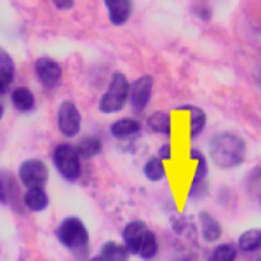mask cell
Returning <instances> with one entry per match:
<instances>
[{"label": "cell", "instance_id": "7402d4cb", "mask_svg": "<svg viewBox=\"0 0 261 261\" xmlns=\"http://www.w3.org/2000/svg\"><path fill=\"white\" fill-rule=\"evenodd\" d=\"M161 252V244H159V239L155 235L153 230H150V233L146 235V239L143 241L140 251H138V258L143 261H153Z\"/></svg>", "mask_w": 261, "mask_h": 261}, {"label": "cell", "instance_id": "484cf974", "mask_svg": "<svg viewBox=\"0 0 261 261\" xmlns=\"http://www.w3.org/2000/svg\"><path fill=\"white\" fill-rule=\"evenodd\" d=\"M207 183H200V185H190V190H188V199L190 200H200L207 195Z\"/></svg>", "mask_w": 261, "mask_h": 261}, {"label": "cell", "instance_id": "4dcf8cb0", "mask_svg": "<svg viewBox=\"0 0 261 261\" xmlns=\"http://www.w3.org/2000/svg\"><path fill=\"white\" fill-rule=\"evenodd\" d=\"M53 6L56 7L58 11H71L75 7L73 0H54Z\"/></svg>", "mask_w": 261, "mask_h": 261}, {"label": "cell", "instance_id": "83f0119b", "mask_svg": "<svg viewBox=\"0 0 261 261\" xmlns=\"http://www.w3.org/2000/svg\"><path fill=\"white\" fill-rule=\"evenodd\" d=\"M157 157L161 159L162 162H171L172 157H174V150H172V145L169 141L167 143H162L157 150Z\"/></svg>", "mask_w": 261, "mask_h": 261}, {"label": "cell", "instance_id": "ac0fdd59", "mask_svg": "<svg viewBox=\"0 0 261 261\" xmlns=\"http://www.w3.org/2000/svg\"><path fill=\"white\" fill-rule=\"evenodd\" d=\"M146 127H148L151 133L161 134V136H167L171 138L172 134V117L169 112L164 110H157L151 115H148L146 119Z\"/></svg>", "mask_w": 261, "mask_h": 261}, {"label": "cell", "instance_id": "9c48e42d", "mask_svg": "<svg viewBox=\"0 0 261 261\" xmlns=\"http://www.w3.org/2000/svg\"><path fill=\"white\" fill-rule=\"evenodd\" d=\"M150 233V226L143 220H130L124 225L120 231V242L127 247L130 256H138L143 241Z\"/></svg>", "mask_w": 261, "mask_h": 261}, {"label": "cell", "instance_id": "8fae6325", "mask_svg": "<svg viewBox=\"0 0 261 261\" xmlns=\"http://www.w3.org/2000/svg\"><path fill=\"white\" fill-rule=\"evenodd\" d=\"M105 9H107L108 21L113 27H124L133 18L134 2L130 0H105Z\"/></svg>", "mask_w": 261, "mask_h": 261}, {"label": "cell", "instance_id": "3957f363", "mask_svg": "<svg viewBox=\"0 0 261 261\" xmlns=\"http://www.w3.org/2000/svg\"><path fill=\"white\" fill-rule=\"evenodd\" d=\"M129 89L130 82L122 71H113L108 87L98 99V110L103 115L119 113L129 103Z\"/></svg>", "mask_w": 261, "mask_h": 261}, {"label": "cell", "instance_id": "836d02e7", "mask_svg": "<svg viewBox=\"0 0 261 261\" xmlns=\"http://www.w3.org/2000/svg\"><path fill=\"white\" fill-rule=\"evenodd\" d=\"M174 261H193V259H190V258H187V256H178Z\"/></svg>", "mask_w": 261, "mask_h": 261}, {"label": "cell", "instance_id": "603a6c76", "mask_svg": "<svg viewBox=\"0 0 261 261\" xmlns=\"http://www.w3.org/2000/svg\"><path fill=\"white\" fill-rule=\"evenodd\" d=\"M237 258H239L237 246L228 242H220L213 247L207 261H237Z\"/></svg>", "mask_w": 261, "mask_h": 261}, {"label": "cell", "instance_id": "7c38bea8", "mask_svg": "<svg viewBox=\"0 0 261 261\" xmlns=\"http://www.w3.org/2000/svg\"><path fill=\"white\" fill-rule=\"evenodd\" d=\"M50 204V197L45 188H28L21 193V205L28 213H44Z\"/></svg>", "mask_w": 261, "mask_h": 261}, {"label": "cell", "instance_id": "52a82bcc", "mask_svg": "<svg viewBox=\"0 0 261 261\" xmlns=\"http://www.w3.org/2000/svg\"><path fill=\"white\" fill-rule=\"evenodd\" d=\"M35 79L44 89H56L63 81V68L56 60L50 56H40L33 63Z\"/></svg>", "mask_w": 261, "mask_h": 261}, {"label": "cell", "instance_id": "f1b7e54d", "mask_svg": "<svg viewBox=\"0 0 261 261\" xmlns=\"http://www.w3.org/2000/svg\"><path fill=\"white\" fill-rule=\"evenodd\" d=\"M261 183V166H256L254 169H251V172L247 174V181H246V187L247 190H254V187H258Z\"/></svg>", "mask_w": 261, "mask_h": 261}, {"label": "cell", "instance_id": "277c9868", "mask_svg": "<svg viewBox=\"0 0 261 261\" xmlns=\"http://www.w3.org/2000/svg\"><path fill=\"white\" fill-rule=\"evenodd\" d=\"M50 161H53L54 169L68 183H75L81 179L82 176V159L77 153L73 145L70 143H60L50 153Z\"/></svg>", "mask_w": 261, "mask_h": 261}, {"label": "cell", "instance_id": "1f68e13d", "mask_svg": "<svg viewBox=\"0 0 261 261\" xmlns=\"http://www.w3.org/2000/svg\"><path fill=\"white\" fill-rule=\"evenodd\" d=\"M12 86V82L9 81V79L6 77V75L0 73V96L6 94L7 91H9V87Z\"/></svg>", "mask_w": 261, "mask_h": 261}, {"label": "cell", "instance_id": "6da1fadb", "mask_svg": "<svg viewBox=\"0 0 261 261\" xmlns=\"http://www.w3.org/2000/svg\"><path fill=\"white\" fill-rule=\"evenodd\" d=\"M247 145L242 136L230 130L213 134L209 141V157L213 164L223 171H230L246 162Z\"/></svg>", "mask_w": 261, "mask_h": 261}, {"label": "cell", "instance_id": "ffe728a7", "mask_svg": "<svg viewBox=\"0 0 261 261\" xmlns=\"http://www.w3.org/2000/svg\"><path fill=\"white\" fill-rule=\"evenodd\" d=\"M143 176L150 181V183H161L162 179H166L167 169L166 162H162L157 155H151L143 164Z\"/></svg>", "mask_w": 261, "mask_h": 261}, {"label": "cell", "instance_id": "9a60e30c", "mask_svg": "<svg viewBox=\"0 0 261 261\" xmlns=\"http://www.w3.org/2000/svg\"><path fill=\"white\" fill-rule=\"evenodd\" d=\"M11 105L16 112L19 113H30L35 110L37 98L33 91L27 86H18L11 91Z\"/></svg>", "mask_w": 261, "mask_h": 261}, {"label": "cell", "instance_id": "d6986e66", "mask_svg": "<svg viewBox=\"0 0 261 261\" xmlns=\"http://www.w3.org/2000/svg\"><path fill=\"white\" fill-rule=\"evenodd\" d=\"M237 249L246 254L261 252V228H249L242 231L237 239Z\"/></svg>", "mask_w": 261, "mask_h": 261}, {"label": "cell", "instance_id": "5b68a950", "mask_svg": "<svg viewBox=\"0 0 261 261\" xmlns=\"http://www.w3.org/2000/svg\"><path fill=\"white\" fill-rule=\"evenodd\" d=\"M49 176V166L42 159H24L18 166V181L24 190H28V188H45Z\"/></svg>", "mask_w": 261, "mask_h": 261}, {"label": "cell", "instance_id": "30bf717a", "mask_svg": "<svg viewBox=\"0 0 261 261\" xmlns=\"http://www.w3.org/2000/svg\"><path fill=\"white\" fill-rule=\"evenodd\" d=\"M197 225H199L200 239L205 244H220L223 237V225L213 213L200 211L197 214Z\"/></svg>", "mask_w": 261, "mask_h": 261}, {"label": "cell", "instance_id": "8992f818", "mask_svg": "<svg viewBox=\"0 0 261 261\" xmlns=\"http://www.w3.org/2000/svg\"><path fill=\"white\" fill-rule=\"evenodd\" d=\"M58 130L63 138L73 140L82 130V113L71 99H63L56 112Z\"/></svg>", "mask_w": 261, "mask_h": 261}, {"label": "cell", "instance_id": "cb8c5ba5", "mask_svg": "<svg viewBox=\"0 0 261 261\" xmlns=\"http://www.w3.org/2000/svg\"><path fill=\"white\" fill-rule=\"evenodd\" d=\"M12 193H16L14 179L9 172H4L0 169V205H9L12 204Z\"/></svg>", "mask_w": 261, "mask_h": 261}, {"label": "cell", "instance_id": "44dd1931", "mask_svg": "<svg viewBox=\"0 0 261 261\" xmlns=\"http://www.w3.org/2000/svg\"><path fill=\"white\" fill-rule=\"evenodd\" d=\"M188 159L193 162H197L195 164V172H193V176H192L190 185L204 183V181L207 179V174H209V164H207L205 155L202 153L199 148H190V151H188Z\"/></svg>", "mask_w": 261, "mask_h": 261}, {"label": "cell", "instance_id": "7a4b0ae2", "mask_svg": "<svg viewBox=\"0 0 261 261\" xmlns=\"http://www.w3.org/2000/svg\"><path fill=\"white\" fill-rule=\"evenodd\" d=\"M58 244L75 258H87L91 249V233L86 221L79 216H65L54 230Z\"/></svg>", "mask_w": 261, "mask_h": 261}, {"label": "cell", "instance_id": "4316f807", "mask_svg": "<svg viewBox=\"0 0 261 261\" xmlns=\"http://www.w3.org/2000/svg\"><path fill=\"white\" fill-rule=\"evenodd\" d=\"M192 11H193V14H195L197 18L202 19V21H209V19L213 18V9L207 6V4H204V2L195 4V6L192 7Z\"/></svg>", "mask_w": 261, "mask_h": 261}, {"label": "cell", "instance_id": "5bb4252c", "mask_svg": "<svg viewBox=\"0 0 261 261\" xmlns=\"http://www.w3.org/2000/svg\"><path fill=\"white\" fill-rule=\"evenodd\" d=\"M143 129V124L138 119H133V117H122V119L113 120L108 127V133H110L112 138L115 140H127V138H133L136 134H140Z\"/></svg>", "mask_w": 261, "mask_h": 261}, {"label": "cell", "instance_id": "d590c367", "mask_svg": "<svg viewBox=\"0 0 261 261\" xmlns=\"http://www.w3.org/2000/svg\"><path fill=\"white\" fill-rule=\"evenodd\" d=\"M254 261H261V254H259V256H256V259H254Z\"/></svg>", "mask_w": 261, "mask_h": 261}, {"label": "cell", "instance_id": "e0dca14e", "mask_svg": "<svg viewBox=\"0 0 261 261\" xmlns=\"http://www.w3.org/2000/svg\"><path fill=\"white\" fill-rule=\"evenodd\" d=\"M75 150L81 155V159L91 161V159L98 157L101 151H103V140L99 136H96V134H86V136L79 138Z\"/></svg>", "mask_w": 261, "mask_h": 261}, {"label": "cell", "instance_id": "f546056e", "mask_svg": "<svg viewBox=\"0 0 261 261\" xmlns=\"http://www.w3.org/2000/svg\"><path fill=\"white\" fill-rule=\"evenodd\" d=\"M171 228L174 231L176 235H181L185 233V230H187V221H185L183 216H176L171 220Z\"/></svg>", "mask_w": 261, "mask_h": 261}, {"label": "cell", "instance_id": "d6a6232c", "mask_svg": "<svg viewBox=\"0 0 261 261\" xmlns=\"http://www.w3.org/2000/svg\"><path fill=\"white\" fill-rule=\"evenodd\" d=\"M4 115H6V107H4V105L0 103V120L4 119Z\"/></svg>", "mask_w": 261, "mask_h": 261}, {"label": "cell", "instance_id": "ba28073f", "mask_svg": "<svg viewBox=\"0 0 261 261\" xmlns=\"http://www.w3.org/2000/svg\"><path fill=\"white\" fill-rule=\"evenodd\" d=\"M155 81L151 75H141L134 82H130L129 89V103L134 112H143L151 101Z\"/></svg>", "mask_w": 261, "mask_h": 261}, {"label": "cell", "instance_id": "e575fe53", "mask_svg": "<svg viewBox=\"0 0 261 261\" xmlns=\"http://www.w3.org/2000/svg\"><path fill=\"white\" fill-rule=\"evenodd\" d=\"M258 202H259V205H261V190H259V193H258Z\"/></svg>", "mask_w": 261, "mask_h": 261}, {"label": "cell", "instance_id": "d4e9b609", "mask_svg": "<svg viewBox=\"0 0 261 261\" xmlns=\"http://www.w3.org/2000/svg\"><path fill=\"white\" fill-rule=\"evenodd\" d=\"M0 73L6 75V77L14 84V79H16L14 58H12L9 50H7L6 47H2V45H0Z\"/></svg>", "mask_w": 261, "mask_h": 261}, {"label": "cell", "instance_id": "4fadbf2b", "mask_svg": "<svg viewBox=\"0 0 261 261\" xmlns=\"http://www.w3.org/2000/svg\"><path fill=\"white\" fill-rule=\"evenodd\" d=\"M130 252L122 242L107 241L99 246L96 254H92L89 261H129Z\"/></svg>", "mask_w": 261, "mask_h": 261}, {"label": "cell", "instance_id": "2e32d148", "mask_svg": "<svg viewBox=\"0 0 261 261\" xmlns=\"http://www.w3.org/2000/svg\"><path fill=\"white\" fill-rule=\"evenodd\" d=\"M176 110L190 113V120H188V125H190V140L195 141L204 133L205 125H207V113L202 110L200 107H195V105H181Z\"/></svg>", "mask_w": 261, "mask_h": 261}]
</instances>
